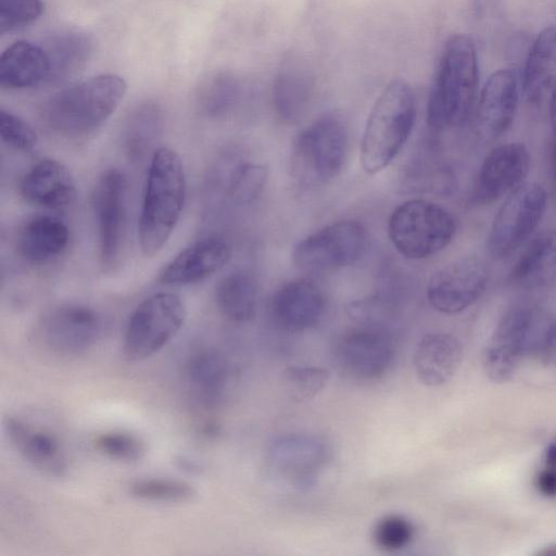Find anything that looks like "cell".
<instances>
[{
  "label": "cell",
  "instance_id": "cell-32",
  "mask_svg": "<svg viewBox=\"0 0 556 556\" xmlns=\"http://www.w3.org/2000/svg\"><path fill=\"white\" fill-rule=\"evenodd\" d=\"M329 371L319 366H290L282 371V389L289 399L303 402L313 399L326 386Z\"/></svg>",
  "mask_w": 556,
  "mask_h": 556
},
{
  "label": "cell",
  "instance_id": "cell-29",
  "mask_svg": "<svg viewBox=\"0 0 556 556\" xmlns=\"http://www.w3.org/2000/svg\"><path fill=\"white\" fill-rule=\"evenodd\" d=\"M163 122V112L156 103H141L131 111L123 129L124 150L130 160L147 155L162 134Z\"/></svg>",
  "mask_w": 556,
  "mask_h": 556
},
{
  "label": "cell",
  "instance_id": "cell-40",
  "mask_svg": "<svg viewBox=\"0 0 556 556\" xmlns=\"http://www.w3.org/2000/svg\"><path fill=\"white\" fill-rule=\"evenodd\" d=\"M541 355L546 364L556 366V323L551 325L543 334Z\"/></svg>",
  "mask_w": 556,
  "mask_h": 556
},
{
  "label": "cell",
  "instance_id": "cell-20",
  "mask_svg": "<svg viewBox=\"0 0 556 556\" xmlns=\"http://www.w3.org/2000/svg\"><path fill=\"white\" fill-rule=\"evenodd\" d=\"M20 192L28 203L45 208H62L73 202L76 186L68 168L52 159L31 165L20 182Z\"/></svg>",
  "mask_w": 556,
  "mask_h": 556
},
{
  "label": "cell",
  "instance_id": "cell-4",
  "mask_svg": "<svg viewBox=\"0 0 556 556\" xmlns=\"http://www.w3.org/2000/svg\"><path fill=\"white\" fill-rule=\"evenodd\" d=\"M416 105L410 86L390 81L376 99L361 144L364 170L374 175L387 167L407 141L415 123Z\"/></svg>",
  "mask_w": 556,
  "mask_h": 556
},
{
  "label": "cell",
  "instance_id": "cell-44",
  "mask_svg": "<svg viewBox=\"0 0 556 556\" xmlns=\"http://www.w3.org/2000/svg\"><path fill=\"white\" fill-rule=\"evenodd\" d=\"M553 150H552V170H553V180L554 188L556 193V136H553Z\"/></svg>",
  "mask_w": 556,
  "mask_h": 556
},
{
  "label": "cell",
  "instance_id": "cell-9",
  "mask_svg": "<svg viewBox=\"0 0 556 556\" xmlns=\"http://www.w3.org/2000/svg\"><path fill=\"white\" fill-rule=\"evenodd\" d=\"M127 177L118 168H109L98 178L92 204L97 218L99 258L105 273L122 264L127 235Z\"/></svg>",
  "mask_w": 556,
  "mask_h": 556
},
{
  "label": "cell",
  "instance_id": "cell-11",
  "mask_svg": "<svg viewBox=\"0 0 556 556\" xmlns=\"http://www.w3.org/2000/svg\"><path fill=\"white\" fill-rule=\"evenodd\" d=\"M104 320L94 308L76 303L56 305L40 317L37 334L48 349L77 355L91 349L102 337Z\"/></svg>",
  "mask_w": 556,
  "mask_h": 556
},
{
  "label": "cell",
  "instance_id": "cell-37",
  "mask_svg": "<svg viewBox=\"0 0 556 556\" xmlns=\"http://www.w3.org/2000/svg\"><path fill=\"white\" fill-rule=\"evenodd\" d=\"M42 11V0H0V34L33 23Z\"/></svg>",
  "mask_w": 556,
  "mask_h": 556
},
{
  "label": "cell",
  "instance_id": "cell-17",
  "mask_svg": "<svg viewBox=\"0 0 556 556\" xmlns=\"http://www.w3.org/2000/svg\"><path fill=\"white\" fill-rule=\"evenodd\" d=\"M530 168L528 148L521 142H506L493 148L482 161L477 177L475 199L490 204L508 195L523 184Z\"/></svg>",
  "mask_w": 556,
  "mask_h": 556
},
{
  "label": "cell",
  "instance_id": "cell-13",
  "mask_svg": "<svg viewBox=\"0 0 556 556\" xmlns=\"http://www.w3.org/2000/svg\"><path fill=\"white\" fill-rule=\"evenodd\" d=\"M534 327L535 315L528 307H514L503 315L482 356L484 371L492 381L511 379L528 350Z\"/></svg>",
  "mask_w": 556,
  "mask_h": 556
},
{
  "label": "cell",
  "instance_id": "cell-19",
  "mask_svg": "<svg viewBox=\"0 0 556 556\" xmlns=\"http://www.w3.org/2000/svg\"><path fill=\"white\" fill-rule=\"evenodd\" d=\"M271 312L281 328L292 332L305 331L320 321L325 312V298L313 281L295 279L275 292Z\"/></svg>",
  "mask_w": 556,
  "mask_h": 556
},
{
  "label": "cell",
  "instance_id": "cell-35",
  "mask_svg": "<svg viewBox=\"0 0 556 556\" xmlns=\"http://www.w3.org/2000/svg\"><path fill=\"white\" fill-rule=\"evenodd\" d=\"M94 448L102 455L121 462H138L146 455L144 442L135 434L122 431H110L93 440Z\"/></svg>",
  "mask_w": 556,
  "mask_h": 556
},
{
  "label": "cell",
  "instance_id": "cell-30",
  "mask_svg": "<svg viewBox=\"0 0 556 556\" xmlns=\"http://www.w3.org/2000/svg\"><path fill=\"white\" fill-rule=\"evenodd\" d=\"M51 62V79L59 81L77 71L89 53V41L78 34L61 36L46 49Z\"/></svg>",
  "mask_w": 556,
  "mask_h": 556
},
{
  "label": "cell",
  "instance_id": "cell-3",
  "mask_svg": "<svg viewBox=\"0 0 556 556\" xmlns=\"http://www.w3.org/2000/svg\"><path fill=\"white\" fill-rule=\"evenodd\" d=\"M185 198L186 176L180 156L167 147L154 150L138 225L140 249L146 257H153L166 244L181 215Z\"/></svg>",
  "mask_w": 556,
  "mask_h": 556
},
{
  "label": "cell",
  "instance_id": "cell-25",
  "mask_svg": "<svg viewBox=\"0 0 556 556\" xmlns=\"http://www.w3.org/2000/svg\"><path fill=\"white\" fill-rule=\"evenodd\" d=\"M51 62L47 50L34 42L18 40L0 56V85L24 89L50 83Z\"/></svg>",
  "mask_w": 556,
  "mask_h": 556
},
{
  "label": "cell",
  "instance_id": "cell-39",
  "mask_svg": "<svg viewBox=\"0 0 556 556\" xmlns=\"http://www.w3.org/2000/svg\"><path fill=\"white\" fill-rule=\"evenodd\" d=\"M235 96L233 86L224 77L214 79L203 88L200 105L210 115H218L227 110Z\"/></svg>",
  "mask_w": 556,
  "mask_h": 556
},
{
  "label": "cell",
  "instance_id": "cell-23",
  "mask_svg": "<svg viewBox=\"0 0 556 556\" xmlns=\"http://www.w3.org/2000/svg\"><path fill=\"white\" fill-rule=\"evenodd\" d=\"M462 359L463 348L457 338L445 332H430L418 342L413 365L422 384L438 387L451 380Z\"/></svg>",
  "mask_w": 556,
  "mask_h": 556
},
{
  "label": "cell",
  "instance_id": "cell-26",
  "mask_svg": "<svg viewBox=\"0 0 556 556\" xmlns=\"http://www.w3.org/2000/svg\"><path fill=\"white\" fill-rule=\"evenodd\" d=\"M510 282L526 290H538L556 282V229L534 237L511 268Z\"/></svg>",
  "mask_w": 556,
  "mask_h": 556
},
{
  "label": "cell",
  "instance_id": "cell-45",
  "mask_svg": "<svg viewBox=\"0 0 556 556\" xmlns=\"http://www.w3.org/2000/svg\"><path fill=\"white\" fill-rule=\"evenodd\" d=\"M540 556H556V543L543 547L541 551L536 553Z\"/></svg>",
  "mask_w": 556,
  "mask_h": 556
},
{
  "label": "cell",
  "instance_id": "cell-31",
  "mask_svg": "<svg viewBox=\"0 0 556 556\" xmlns=\"http://www.w3.org/2000/svg\"><path fill=\"white\" fill-rule=\"evenodd\" d=\"M129 493L139 500L163 503H185L191 501L195 490L182 480L170 478H146L134 481Z\"/></svg>",
  "mask_w": 556,
  "mask_h": 556
},
{
  "label": "cell",
  "instance_id": "cell-6",
  "mask_svg": "<svg viewBox=\"0 0 556 556\" xmlns=\"http://www.w3.org/2000/svg\"><path fill=\"white\" fill-rule=\"evenodd\" d=\"M456 233L454 216L438 203L415 199L391 214L388 235L395 250L412 260L430 257L444 250Z\"/></svg>",
  "mask_w": 556,
  "mask_h": 556
},
{
  "label": "cell",
  "instance_id": "cell-28",
  "mask_svg": "<svg viewBox=\"0 0 556 556\" xmlns=\"http://www.w3.org/2000/svg\"><path fill=\"white\" fill-rule=\"evenodd\" d=\"M187 382L206 403L223 393L229 376L226 358L216 350L205 349L192 354L185 367Z\"/></svg>",
  "mask_w": 556,
  "mask_h": 556
},
{
  "label": "cell",
  "instance_id": "cell-27",
  "mask_svg": "<svg viewBox=\"0 0 556 556\" xmlns=\"http://www.w3.org/2000/svg\"><path fill=\"white\" fill-rule=\"evenodd\" d=\"M215 301L219 312L236 323L250 320L256 311L257 283L244 270L224 276L215 287Z\"/></svg>",
  "mask_w": 556,
  "mask_h": 556
},
{
  "label": "cell",
  "instance_id": "cell-42",
  "mask_svg": "<svg viewBox=\"0 0 556 556\" xmlns=\"http://www.w3.org/2000/svg\"><path fill=\"white\" fill-rule=\"evenodd\" d=\"M546 466L556 467V440L552 442L545 452Z\"/></svg>",
  "mask_w": 556,
  "mask_h": 556
},
{
  "label": "cell",
  "instance_id": "cell-41",
  "mask_svg": "<svg viewBox=\"0 0 556 556\" xmlns=\"http://www.w3.org/2000/svg\"><path fill=\"white\" fill-rule=\"evenodd\" d=\"M536 485L540 492L546 496L556 495V467L546 466L538 478Z\"/></svg>",
  "mask_w": 556,
  "mask_h": 556
},
{
  "label": "cell",
  "instance_id": "cell-7",
  "mask_svg": "<svg viewBox=\"0 0 556 556\" xmlns=\"http://www.w3.org/2000/svg\"><path fill=\"white\" fill-rule=\"evenodd\" d=\"M186 319L181 299L157 292L144 299L132 312L124 336L128 358L141 361L162 350L180 330Z\"/></svg>",
  "mask_w": 556,
  "mask_h": 556
},
{
  "label": "cell",
  "instance_id": "cell-36",
  "mask_svg": "<svg viewBox=\"0 0 556 556\" xmlns=\"http://www.w3.org/2000/svg\"><path fill=\"white\" fill-rule=\"evenodd\" d=\"M415 534L413 523L401 515H387L380 518L374 527L375 544L383 551H399L407 546Z\"/></svg>",
  "mask_w": 556,
  "mask_h": 556
},
{
  "label": "cell",
  "instance_id": "cell-18",
  "mask_svg": "<svg viewBox=\"0 0 556 556\" xmlns=\"http://www.w3.org/2000/svg\"><path fill=\"white\" fill-rule=\"evenodd\" d=\"M230 258V248L218 237L195 241L168 262L159 275L167 286L195 283L222 269Z\"/></svg>",
  "mask_w": 556,
  "mask_h": 556
},
{
  "label": "cell",
  "instance_id": "cell-43",
  "mask_svg": "<svg viewBox=\"0 0 556 556\" xmlns=\"http://www.w3.org/2000/svg\"><path fill=\"white\" fill-rule=\"evenodd\" d=\"M549 116L553 128V136H556V91L554 92L551 101H549Z\"/></svg>",
  "mask_w": 556,
  "mask_h": 556
},
{
  "label": "cell",
  "instance_id": "cell-33",
  "mask_svg": "<svg viewBox=\"0 0 556 556\" xmlns=\"http://www.w3.org/2000/svg\"><path fill=\"white\" fill-rule=\"evenodd\" d=\"M267 179V168L262 164L241 163L230 173L227 192L239 204H249L262 193Z\"/></svg>",
  "mask_w": 556,
  "mask_h": 556
},
{
  "label": "cell",
  "instance_id": "cell-10",
  "mask_svg": "<svg viewBox=\"0 0 556 556\" xmlns=\"http://www.w3.org/2000/svg\"><path fill=\"white\" fill-rule=\"evenodd\" d=\"M367 245V231L357 220H339L301 240L292 258L298 268L328 273L354 264Z\"/></svg>",
  "mask_w": 556,
  "mask_h": 556
},
{
  "label": "cell",
  "instance_id": "cell-21",
  "mask_svg": "<svg viewBox=\"0 0 556 556\" xmlns=\"http://www.w3.org/2000/svg\"><path fill=\"white\" fill-rule=\"evenodd\" d=\"M4 431L12 446L35 468L50 476H63L66 458L55 435L18 418L9 417Z\"/></svg>",
  "mask_w": 556,
  "mask_h": 556
},
{
  "label": "cell",
  "instance_id": "cell-14",
  "mask_svg": "<svg viewBox=\"0 0 556 556\" xmlns=\"http://www.w3.org/2000/svg\"><path fill=\"white\" fill-rule=\"evenodd\" d=\"M329 458L324 440L304 433H288L275 438L267 447L266 459L275 475L298 489L314 485Z\"/></svg>",
  "mask_w": 556,
  "mask_h": 556
},
{
  "label": "cell",
  "instance_id": "cell-16",
  "mask_svg": "<svg viewBox=\"0 0 556 556\" xmlns=\"http://www.w3.org/2000/svg\"><path fill=\"white\" fill-rule=\"evenodd\" d=\"M520 90L519 77L510 68L498 70L488 77L475 105L476 129L482 139H497L510 128Z\"/></svg>",
  "mask_w": 556,
  "mask_h": 556
},
{
  "label": "cell",
  "instance_id": "cell-24",
  "mask_svg": "<svg viewBox=\"0 0 556 556\" xmlns=\"http://www.w3.org/2000/svg\"><path fill=\"white\" fill-rule=\"evenodd\" d=\"M70 230L58 216L40 214L27 219L16 237L17 253L33 264H46L61 256L67 249Z\"/></svg>",
  "mask_w": 556,
  "mask_h": 556
},
{
  "label": "cell",
  "instance_id": "cell-22",
  "mask_svg": "<svg viewBox=\"0 0 556 556\" xmlns=\"http://www.w3.org/2000/svg\"><path fill=\"white\" fill-rule=\"evenodd\" d=\"M521 90L533 105L549 104L556 91V26L543 28L532 42L523 68Z\"/></svg>",
  "mask_w": 556,
  "mask_h": 556
},
{
  "label": "cell",
  "instance_id": "cell-5",
  "mask_svg": "<svg viewBox=\"0 0 556 556\" xmlns=\"http://www.w3.org/2000/svg\"><path fill=\"white\" fill-rule=\"evenodd\" d=\"M348 152L346 121L339 113H325L300 131L293 140L292 173L304 186L328 184L341 173Z\"/></svg>",
  "mask_w": 556,
  "mask_h": 556
},
{
  "label": "cell",
  "instance_id": "cell-12",
  "mask_svg": "<svg viewBox=\"0 0 556 556\" xmlns=\"http://www.w3.org/2000/svg\"><path fill=\"white\" fill-rule=\"evenodd\" d=\"M489 281L490 269L485 262L477 256H465L433 274L427 286V298L438 312L458 314L483 295Z\"/></svg>",
  "mask_w": 556,
  "mask_h": 556
},
{
  "label": "cell",
  "instance_id": "cell-2",
  "mask_svg": "<svg viewBox=\"0 0 556 556\" xmlns=\"http://www.w3.org/2000/svg\"><path fill=\"white\" fill-rule=\"evenodd\" d=\"M126 91L123 77L97 75L48 98L41 108V121L49 130L62 137H88L115 112Z\"/></svg>",
  "mask_w": 556,
  "mask_h": 556
},
{
  "label": "cell",
  "instance_id": "cell-15",
  "mask_svg": "<svg viewBox=\"0 0 556 556\" xmlns=\"http://www.w3.org/2000/svg\"><path fill=\"white\" fill-rule=\"evenodd\" d=\"M334 357L351 377L374 380L383 376L391 366L394 345L387 330L359 326L338 340Z\"/></svg>",
  "mask_w": 556,
  "mask_h": 556
},
{
  "label": "cell",
  "instance_id": "cell-38",
  "mask_svg": "<svg viewBox=\"0 0 556 556\" xmlns=\"http://www.w3.org/2000/svg\"><path fill=\"white\" fill-rule=\"evenodd\" d=\"M0 136L5 144L22 152L33 151L38 142L36 131L27 122L3 109L0 110Z\"/></svg>",
  "mask_w": 556,
  "mask_h": 556
},
{
  "label": "cell",
  "instance_id": "cell-34",
  "mask_svg": "<svg viewBox=\"0 0 556 556\" xmlns=\"http://www.w3.org/2000/svg\"><path fill=\"white\" fill-rule=\"evenodd\" d=\"M307 85L298 76H282L275 86L274 102L278 115L286 122L296 121L306 108Z\"/></svg>",
  "mask_w": 556,
  "mask_h": 556
},
{
  "label": "cell",
  "instance_id": "cell-1",
  "mask_svg": "<svg viewBox=\"0 0 556 556\" xmlns=\"http://www.w3.org/2000/svg\"><path fill=\"white\" fill-rule=\"evenodd\" d=\"M479 87L478 55L465 34L450 36L441 51L427 103V122L434 129L459 126L476 105Z\"/></svg>",
  "mask_w": 556,
  "mask_h": 556
},
{
  "label": "cell",
  "instance_id": "cell-8",
  "mask_svg": "<svg viewBox=\"0 0 556 556\" xmlns=\"http://www.w3.org/2000/svg\"><path fill=\"white\" fill-rule=\"evenodd\" d=\"M546 207V191L535 182H523L506 195L488 236L490 253L503 258L515 252L538 228Z\"/></svg>",
  "mask_w": 556,
  "mask_h": 556
}]
</instances>
